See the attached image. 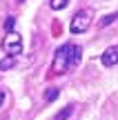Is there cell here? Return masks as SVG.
<instances>
[{"instance_id": "8", "label": "cell", "mask_w": 118, "mask_h": 120, "mask_svg": "<svg viewBox=\"0 0 118 120\" xmlns=\"http://www.w3.org/2000/svg\"><path fill=\"white\" fill-rule=\"evenodd\" d=\"M114 20H118V11H116V13H109V16H105V18L100 20V27H109Z\"/></svg>"}, {"instance_id": "5", "label": "cell", "mask_w": 118, "mask_h": 120, "mask_svg": "<svg viewBox=\"0 0 118 120\" xmlns=\"http://www.w3.org/2000/svg\"><path fill=\"white\" fill-rule=\"evenodd\" d=\"M69 53H71V64H78L80 62V56H83V49L78 47V45H69Z\"/></svg>"}, {"instance_id": "11", "label": "cell", "mask_w": 118, "mask_h": 120, "mask_svg": "<svg viewBox=\"0 0 118 120\" xmlns=\"http://www.w3.org/2000/svg\"><path fill=\"white\" fill-rule=\"evenodd\" d=\"M13 25H16L13 18H7V20H4V29H7V31H13Z\"/></svg>"}, {"instance_id": "2", "label": "cell", "mask_w": 118, "mask_h": 120, "mask_svg": "<svg viewBox=\"0 0 118 120\" xmlns=\"http://www.w3.org/2000/svg\"><path fill=\"white\" fill-rule=\"evenodd\" d=\"M91 22H94V9L87 7V9H80V11L74 13L69 29H71V34H85L91 27Z\"/></svg>"}, {"instance_id": "12", "label": "cell", "mask_w": 118, "mask_h": 120, "mask_svg": "<svg viewBox=\"0 0 118 120\" xmlns=\"http://www.w3.org/2000/svg\"><path fill=\"white\" fill-rule=\"evenodd\" d=\"M0 102H2V91H0Z\"/></svg>"}, {"instance_id": "6", "label": "cell", "mask_w": 118, "mask_h": 120, "mask_svg": "<svg viewBox=\"0 0 118 120\" xmlns=\"http://www.w3.org/2000/svg\"><path fill=\"white\" fill-rule=\"evenodd\" d=\"M74 109H76L74 105H67V107L62 109V111H58L56 116H53V120H67V118L71 116V113H74Z\"/></svg>"}, {"instance_id": "3", "label": "cell", "mask_w": 118, "mask_h": 120, "mask_svg": "<svg viewBox=\"0 0 118 120\" xmlns=\"http://www.w3.org/2000/svg\"><path fill=\"white\" fill-rule=\"evenodd\" d=\"M2 47H4V51H7L9 56H20V51H22V38H20V34L7 31V36H4V40H2Z\"/></svg>"}, {"instance_id": "10", "label": "cell", "mask_w": 118, "mask_h": 120, "mask_svg": "<svg viewBox=\"0 0 118 120\" xmlns=\"http://www.w3.org/2000/svg\"><path fill=\"white\" fill-rule=\"evenodd\" d=\"M56 98H58V89H56V87L47 89V94H45V100H47V102H53Z\"/></svg>"}, {"instance_id": "7", "label": "cell", "mask_w": 118, "mask_h": 120, "mask_svg": "<svg viewBox=\"0 0 118 120\" xmlns=\"http://www.w3.org/2000/svg\"><path fill=\"white\" fill-rule=\"evenodd\" d=\"M13 64H16V58H13V56L2 58V60H0V71H4V69H11Z\"/></svg>"}, {"instance_id": "1", "label": "cell", "mask_w": 118, "mask_h": 120, "mask_svg": "<svg viewBox=\"0 0 118 120\" xmlns=\"http://www.w3.org/2000/svg\"><path fill=\"white\" fill-rule=\"evenodd\" d=\"M69 45H62V47L56 49V53H53V62H51V69H49V76H62V73H67L74 64H71V58H69Z\"/></svg>"}, {"instance_id": "9", "label": "cell", "mask_w": 118, "mask_h": 120, "mask_svg": "<svg viewBox=\"0 0 118 120\" xmlns=\"http://www.w3.org/2000/svg\"><path fill=\"white\" fill-rule=\"evenodd\" d=\"M67 2H69V0H49V7L58 11V9H65V7H67Z\"/></svg>"}, {"instance_id": "4", "label": "cell", "mask_w": 118, "mask_h": 120, "mask_svg": "<svg viewBox=\"0 0 118 120\" xmlns=\"http://www.w3.org/2000/svg\"><path fill=\"white\" fill-rule=\"evenodd\" d=\"M100 62L105 64V67H114V64H118V45H114V47H107L105 51H103Z\"/></svg>"}]
</instances>
